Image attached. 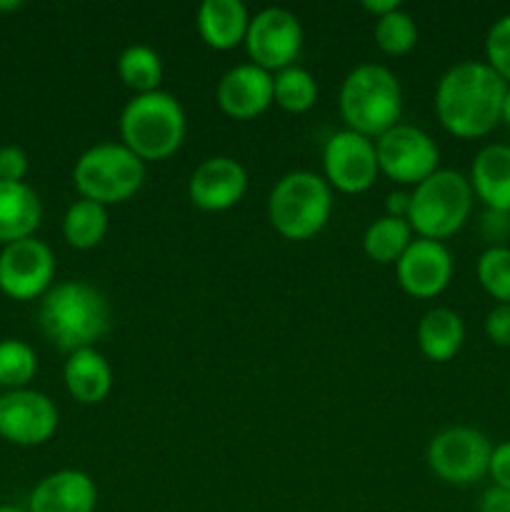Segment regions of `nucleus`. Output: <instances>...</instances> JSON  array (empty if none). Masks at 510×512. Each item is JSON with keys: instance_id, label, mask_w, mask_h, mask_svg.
Instances as JSON below:
<instances>
[{"instance_id": "nucleus-4", "label": "nucleus", "mask_w": 510, "mask_h": 512, "mask_svg": "<svg viewBox=\"0 0 510 512\" xmlns=\"http://www.w3.org/2000/svg\"><path fill=\"white\" fill-rule=\"evenodd\" d=\"M183 105L165 90L135 95L120 113V140L143 163L165 160L180 150L185 140Z\"/></svg>"}, {"instance_id": "nucleus-16", "label": "nucleus", "mask_w": 510, "mask_h": 512, "mask_svg": "<svg viewBox=\"0 0 510 512\" xmlns=\"http://www.w3.org/2000/svg\"><path fill=\"white\" fill-rule=\"evenodd\" d=\"M215 100L228 118H258L273 105V75L253 63L235 65L218 80Z\"/></svg>"}, {"instance_id": "nucleus-10", "label": "nucleus", "mask_w": 510, "mask_h": 512, "mask_svg": "<svg viewBox=\"0 0 510 512\" xmlns=\"http://www.w3.org/2000/svg\"><path fill=\"white\" fill-rule=\"evenodd\" d=\"M250 63L268 73L290 68L303 50V28L298 15L285 8H265L250 18L245 33Z\"/></svg>"}, {"instance_id": "nucleus-13", "label": "nucleus", "mask_w": 510, "mask_h": 512, "mask_svg": "<svg viewBox=\"0 0 510 512\" xmlns=\"http://www.w3.org/2000/svg\"><path fill=\"white\" fill-rule=\"evenodd\" d=\"M60 423L53 400L38 390H8L0 395V438L33 448L48 443Z\"/></svg>"}, {"instance_id": "nucleus-18", "label": "nucleus", "mask_w": 510, "mask_h": 512, "mask_svg": "<svg viewBox=\"0 0 510 512\" xmlns=\"http://www.w3.org/2000/svg\"><path fill=\"white\" fill-rule=\"evenodd\" d=\"M468 180L485 210L510 213V145H485L470 165Z\"/></svg>"}, {"instance_id": "nucleus-23", "label": "nucleus", "mask_w": 510, "mask_h": 512, "mask_svg": "<svg viewBox=\"0 0 510 512\" xmlns=\"http://www.w3.org/2000/svg\"><path fill=\"white\" fill-rule=\"evenodd\" d=\"M413 240V228H410L408 220L383 215V218L373 220L365 230L363 250L375 263L395 265Z\"/></svg>"}, {"instance_id": "nucleus-19", "label": "nucleus", "mask_w": 510, "mask_h": 512, "mask_svg": "<svg viewBox=\"0 0 510 512\" xmlns=\"http://www.w3.org/2000/svg\"><path fill=\"white\" fill-rule=\"evenodd\" d=\"M203 43L213 50H233L245 43L250 13L240 0H205L195 15Z\"/></svg>"}, {"instance_id": "nucleus-28", "label": "nucleus", "mask_w": 510, "mask_h": 512, "mask_svg": "<svg viewBox=\"0 0 510 512\" xmlns=\"http://www.w3.org/2000/svg\"><path fill=\"white\" fill-rule=\"evenodd\" d=\"M375 45L383 50L385 55H398L410 53L418 43V25H415L413 15L405 13L403 8L393 10V13L383 15V18L375 20Z\"/></svg>"}, {"instance_id": "nucleus-5", "label": "nucleus", "mask_w": 510, "mask_h": 512, "mask_svg": "<svg viewBox=\"0 0 510 512\" xmlns=\"http://www.w3.org/2000/svg\"><path fill=\"white\" fill-rule=\"evenodd\" d=\"M333 213V188L323 175L293 170L270 190L268 220L285 240H310L328 225Z\"/></svg>"}, {"instance_id": "nucleus-22", "label": "nucleus", "mask_w": 510, "mask_h": 512, "mask_svg": "<svg viewBox=\"0 0 510 512\" xmlns=\"http://www.w3.org/2000/svg\"><path fill=\"white\" fill-rule=\"evenodd\" d=\"M418 348L433 363H448L465 343V323L455 310L433 308L418 323Z\"/></svg>"}, {"instance_id": "nucleus-40", "label": "nucleus", "mask_w": 510, "mask_h": 512, "mask_svg": "<svg viewBox=\"0 0 510 512\" xmlns=\"http://www.w3.org/2000/svg\"><path fill=\"white\" fill-rule=\"evenodd\" d=\"M0 512H28V510L15 508V505H0Z\"/></svg>"}, {"instance_id": "nucleus-20", "label": "nucleus", "mask_w": 510, "mask_h": 512, "mask_svg": "<svg viewBox=\"0 0 510 512\" xmlns=\"http://www.w3.org/2000/svg\"><path fill=\"white\" fill-rule=\"evenodd\" d=\"M63 380L70 398L80 405H98L113 388V368L95 348L75 350L65 360Z\"/></svg>"}, {"instance_id": "nucleus-29", "label": "nucleus", "mask_w": 510, "mask_h": 512, "mask_svg": "<svg viewBox=\"0 0 510 512\" xmlns=\"http://www.w3.org/2000/svg\"><path fill=\"white\" fill-rule=\"evenodd\" d=\"M478 283L495 303H510V248L508 245H495L480 253L475 265Z\"/></svg>"}, {"instance_id": "nucleus-7", "label": "nucleus", "mask_w": 510, "mask_h": 512, "mask_svg": "<svg viewBox=\"0 0 510 512\" xmlns=\"http://www.w3.org/2000/svg\"><path fill=\"white\" fill-rule=\"evenodd\" d=\"M145 183V163L123 143H98L85 150L73 168L80 198L100 205H118L133 198Z\"/></svg>"}, {"instance_id": "nucleus-3", "label": "nucleus", "mask_w": 510, "mask_h": 512, "mask_svg": "<svg viewBox=\"0 0 510 512\" xmlns=\"http://www.w3.org/2000/svg\"><path fill=\"white\" fill-rule=\"evenodd\" d=\"M338 103L345 130L378 140L398 125L403 90L393 70L378 63H363L345 75Z\"/></svg>"}, {"instance_id": "nucleus-11", "label": "nucleus", "mask_w": 510, "mask_h": 512, "mask_svg": "<svg viewBox=\"0 0 510 512\" xmlns=\"http://www.w3.org/2000/svg\"><path fill=\"white\" fill-rule=\"evenodd\" d=\"M323 178L330 188L345 195H360L378 180V155L375 140L363 138L353 130H338L325 140Z\"/></svg>"}, {"instance_id": "nucleus-31", "label": "nucleus", "mask_w": 510, "mask_h": 512, "mask_svg": "<svg viewBox=\"0 0 510 512\" xmlns=\"http://www.w3.org/2000/svg\"><path fill=\"white\" fill-rule=\"evenodd\" d=\"M28 175V155L20 145H3L0 148V180L3 183H23Z\"/></svg>"}, {"instance_id": "nucleus-38", "label": "nucleus", "mask_w": 510, "mask_h": 512, "mask_svg": "<svg viewBox=\"0 0 510 512\" xmlns=\"http://www.w3.org/2000/svg\"><path fill=\"white\" fill-rule=\"evenodd\" d=\"M500 123H505L510 128V85H508V90H505L503 110H500Z\"/></svg>"}, {"instance_id": "nucleus-24", "label": "nucleus", "mask_w": 510, "mask_h": 512, "mask_svg": "<svg viewBox=\"0 0 510 512\" xmlns=\"http://www.w3.org/2000/svg\"><path fill=\"white\" fill-rule=\"evenodd\" d=\"M108 233V210L93 200H75L63 215V238L70 248L90 250Z\"/></svg>"}, {"instance_id": "nucleus-33", "label": "nucleus", "mask_w": 510, "mask_h": 512, "mask_svg": "<svg viewBox=\"0 0 510 512\" xmlns=\"http://www.w3.org/2000/svg\"><path fill=\"white\" fill-rule=\"evenodd\" d=\"M480 230H483L485 240H488V248L495 245H505L510 235V213H500V210H485L483 218H480Z\"/></svg>"}, {"instance_id": "nucleus-21", "label": "nucleus", "mask_w": 510, "mask_h": 512, "mask_svg": "<svg viewBox=\"0 0 510 512\" xmlns=\"http://www.w3.org/2000/svg\"><path fill=\"white\" fill-rule=\"evenodd\" d=\"M43 218L38 193L28 183H3L0 180V243L33 238Z\"/></svg>"}, {"instance_id": "nucleus-8", "label": "nucleus", "mask_w": 510, "mask_h": 512, "mask_svg": "<svg viewBox=\"0 0 510 512\" xmlns=\"http://www.w3.org/2000/svg\"><path fill=\"white\" fill-rule=\"evenodd\" d=\"M493 443L480 430L453 425L430 440L428 468L448 485H473L488 475Z\"/></svg>"}, {"instance_id": "nucleus-34", "label": "nucleus", "mask_w": 510, "mask_h": 512, "mask_svg": "<svg viewBox=\"0 0 510 512\" xmlns=\"http://www.w3.org/2000/svg\"><path fill=\"white\" fill-rule=\"evenodd\" d=\"M488 475L490 480H493L495 488L510 490V440H505V443L500 445H493Z\"/></svg>"}, {"instance_id": "nucleus-27", "label": "nucleus", "mask_w": 510, "mask_h": 512, "mask_svg": "<svg viewBox=\"0 0 510 512\" xmlns=\"http://www.w3.org/2000/svg\"><path fill=\"white\" fill-rule=\"evenodd\" d=\"M38 373V355L25 340H0V385L8 390H23Z\"/></svg>"}, {"instance_id": "nucleus-39", "label": "nucleus", "mask_w": 510, "mask_h": 512, "mask_svg": "<svg viewBox=\"0 0 510 512\" xmlns=\"http://www.w3.org/2000/svg\"><path fill=\"white\" fill-rule=\"evenodd\" d=\"M20 3L18 0H10V3H0V10H18Z\"/></svg>"}, {"instance_id": "nucleus-32", "label": "nucleus", "mask_w": 510, "mask_h": 512, "mask_svg": "<svg viewBox=\"0 0 510 512\" xmlns=\"http://www.w3.org/2000/svg\"><path fill=\"white\" fill-rule=\"evenodd\" d=\"M485 335L498 348H510V303H495L485 315Z\"/></svg>"}, {"instance_id": "nucleus-30", "label": "nucleus", "mask_w": 510, "mask_h": 512, "mask_svg": "<svg viewBox=\"0 0 510 512\" xmlns=\"http://www.w3.org/2000/svg\"><path fill=\"white\" fill-rule=\"evenodd\" d=\"M485 65L510 85V13L495 20L485 35Z\"/></svg>"}, {"instance_id": "nucleus-35", "label": "nucleus", "mask_w": 510, "mask_h": 512, "mask_svg": "<svg viewBox=\"0 0 510 512\" xmlns=\"http://www.w3.org/2000/svg\"><path fill=\"white\" fill-rule=\"evenodd\" d=\"M478 512H510V490L490 485V488L480 495Z\"/></svg>"}, {"instance_id": "nucleus-14", "label": "nucleus", "mask_w": 510, "mask_h": 512, "mask_svg": "<svg viewBox=\"0 0 510 512\" xmlns=\"http://www.w3.org/2000/svg\"><path fill=\"white\" fill-rule=\"evenodd\" d=\"M400 288L420 300L438 298L453 280V255L438 240L415 238L395 263Z\"/></svg>"}, {"instance_id": "nucleus-26", "label": "nucleus", "mask_w": 510, "mask_h": 512, "mask_svg": "<svg viewBox=\"0 0 510 512\" xmlns=\"http://www.w3.org/2000/svg\"><path fill=\"white\" fill-rule=\"evenodd\" d=\"M315 100H318V83L310 70L290 65L273 75V103L285 113H305L313 108Z\"/></svg>"}, {"instance_id": "nucleus-25", "label": "nucleus", "mask_w": 510, "mask_h": 512, "mask_svg": "<svg viewBox=\"0 0 510 512\" xmlns=\"http://www.w3.org/2000/svg\"><path fill=\"white\" fill-rule=\"evenodd\" d=\"M118 75L135 95L155 93L163 80V60L148 45H128L118 58Z\"/></svg>"}, {"instance_id": "nucleus-1", "label": "nucleus", "mask_w": 510, "mask_h": 512, "mask_svg": "<svg viewBox=\"0 0 510 512\" xmlns=\"http://www.w3.org/2000/svg\"><path fill=\"white\" fill-rule=\"evenodd\" d=\"M505 90L508 83L500 80L485 60H463L438 80L435 115L455 138H485L500 123Z\"/></svg>"}, {"instance_id": "nucleus-36", "label": "nucleus", "mask_w": 510, "mask_h": 512, "mask_svg": "<svg viewBox=\"0 0 510 512\" xmlns=\"http://www.w3.org/2000/svg\"><path fill=\"white\" fill-rule=\"evenodd\" d=\"M408 210H410V193H405V190H393V193L385 198V215H390V218L408 220Z\"/></svg>"}, {"instance_id": "nucleus-2", "label": "nucleus", "mask_w": 510, "mask_h": 512, "mask_svg": "<svg viewBox=\"0 0 510 512\" xmlns=\"http://www.w3.org/2000/svg\"><path fill=\"white\" fill-rule=\"evenodd\" d=\"M38 325L60 353L93 348L110 328L108 298L85 280H65L43 295Z\"/></svg>"}, {"instance_id": "nucleus-15", "label": "nucleus", "mask_w": 510, "mask_h": 512, "mask_svg": "<svg viewBox=\"0 0 510 512\" xmlns=\"http://www.w3.org/2000/svg\"><path fill=\"white\" fill-rule=\"evenodd\" d=\"M248 190V173L228 155L203 160L188 180L190 203L205 213H223L235 208Z\"/></svg>"}, {"instance_id": "nucleus-37", "label": "nucleus", "mask_w": 510, "mask_h": 512, "mask_svg": "<svg viewBox=\"0 0 510 512\" xmlns=\"http://www.w3.org/2000/svg\"><path fill=\"white\" fill-rule=\"evenodd\" d=\"M363 8L368 10V13H373L375 20H378V18H383V15L398 10L400 3H398V0H365Z\"/></svg>"}, {"instance_id": "nucleus-41", "label": "nucleus", "mask_w": 510, "mask_h": 512, "mask_svg": "<svg viewBox=\"0 0 510 512\" xmlns=\"http://www.w3.org/2000/svg\"><path fill=\"white\" fill-rule=\"evenodd\" d=\"M508 395H510V380H508Z\"/></svg>"}, {"instance_id": "nucleus-9", "label": "nucleus", "mask_w": 510, "mask_h": 512, "mask_svg": "<svg viewBox=\"0 0 510 512\" xmlns=\"http://www.w3.org/2000/svg\"><path fill=\"white\" fill-rule=\"evenodd\" d=\"M380 173L398 185H420L438 170V143L415 125L398 123L375 140Z\"/></svg>"}, {"instance_id": "nucleus-6", "label": "nucleus", "mask_w": 510, "mask_h": 512, "mask_svg": "<svg viewBox=\"0 0 510 512\" xmlns=\"http://www.w3.org/2000/svg\"><path fill=\"white\" fill-rule=\"evenodd\" d=\"M473 200V188L463 173L438 168L410 193L408 223L418 238L443 243L468 223Z\"/></svg>"}, {"instance_id": "nucleus-17", "label": "nucleus", "mask_w": 510, "mask_h": 512, "mask_svg": "<svg viewBox=\"0 0 510 512\" xmlns=\"http://www.w3.org/2000/svg\"><path fill=\"white\" fill-rule=\"evenodd\" d=\"M98 488L83 470H58L40 480L28 498V512H95Z\"/></svg>"}, {"instance_id": "nucleus-12", "label": "nucleus", "mask_w": 510, "mask_h": 512, "mask_svg": "<svg viewBox=\"0 0 510 512\" xmlns=\"http://www.w3.org/2000/svg\"><path fill=\"white\" fill-rule=\"evenodd\" d=\"M55 255L43 240L25 238L0 250V290L13 300L43 298L53 288Z\"/></svg>"}]
</instances>
